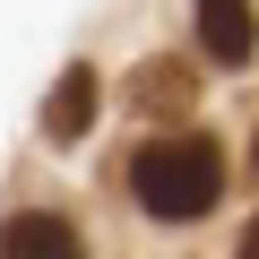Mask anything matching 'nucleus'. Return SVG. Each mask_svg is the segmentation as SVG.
Instances as JSON below:
<instances>
[{
	"label": "nucleus",
	"mask_w": 259,
	"mask_h": 259,
	"mask_svg": "<svg viewBox=\"0 0 259 259\" xmlns=\"http://www.w3.org/2000/svg\"><path fill=\"white\" fill-rule=\"evenodd\" d=\"M130 199H139L147 216L164 225H190L225 199V147L207 139V130H164V139H147L139 156H130Z\"/></svg>",
	"instance_id": "obj_1"
},
{
	"label": "nucleus",
	"mask_w": 259,
	"mask_h": 259,
	"mask_svg": "<svg viewBox=\"0 0 259 259\" xmlns=\"http://www.w3.org/2000/svg\"><path fill=\"white\" fill-rule=\"evenodd\" d=\"M95 104H104L95 61H69V69H61V87L44 95V139H52V147H78L87 130H95Z\"/></svg>",
	"instance_id": "obj_2"
},
{
	"label": "nucleus",
	"mask_w": 259,
	"mask_h": 259,
	"mask_svg": "<svg viewBox=\"0 0 259 259\" xmlns=\"http://www.w3.org/2000/svg\"><path fill=\"white\" fill-rule=\"evenodd\" d=\"M0 259H87V250L61 216H9L0 225Z\"/></svg>",
	"instance_id": "obj_3"
},
{
	"label": "nucleus",
	"mask_w": 259,
	"mask_h": 259,
	"mask_svg": "<svg viewBox=\"0 0 259 259\" xmlns=\"http://www.w3.org/2000/svg\"><path fill=\"white\" fill-rule=\"evenodd\" d=\"M199 52L207 61H250V0H199Z\"/></svg>",
	"instance_id": "obj_4"
},
{
	"label": "nucleus",
	"mask_w": 259,
	"mask_h": 259,
	"mask_svg": "<svg viewBox=\"0 0 259 259\" xmlns=\"http://www.w3.org/2000/svg\"><path fill=\"white\" fill-rule=\"evenodd\" d=\"M130 104H139V112H190V104H199L190 61H147L139 78H130Z\"/></svg>",
	"instance_id": "obj_5"
},
{
	"label": "nucleus",
	"mask_w": 259,
	"mask_h": 259,
	"mask_svg": "<svg viewBox=\"0 0 259 259\" xmlns=\"http://www.w3.org/2000/svg\"><path fill=\"white\" fill-rule=\"evenodd\" d=\"M233 259H259V216L242 225V250H233Z\"/></svg>",
	"instance_id": "obj_6"
},
{
	"label": "nucleus",
	"mask_w": 259,
	"mask_h": 259,
	"mask_svg": "<svg viewBox=\"0 0 259 259\" xmlns=\"http://www.w3.org/2000/svg\"><path fill=\"white\" fill-rule=\"evenodd\" d=\"M250 173H259V139H250Z\"/></svg>",
	"instance_id": "obj_7"
}]
</instances>
